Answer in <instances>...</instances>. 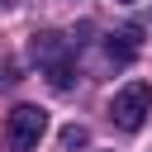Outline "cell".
<instances>
[{"label": "cell", "mask_w": 152, "mask_h": 152, "mask_svg": "<svg viewBox=\"0 0 152 152\" xmlns=\"http://www.w3.org/2000/svg\"><path fill=\"white\" fill-rule=\"evenodd\" d=\"M147 114H152V90H147L142 81L124 86V90L109 100V119H114L124 133H138V128L147 124Z\"/></svg>", "instance_id": "6da1fadb"}, {"label": "cell", "mask_w": 152, "mask_h": 152, "mask_svg": "<svg viewBox=\"0 0 152 152\" xmlns=\"http://www.w3.org/2000/svg\"><path fill=\"white\" fill-rule=\"evenodd\" d=\"M5 133H10V142H14L19 152H33V147L43 142V133H48V109H38V104H14Z\"/></svg>", "instance_id": "7a4b0ae2"}, {"label": "cell", "mask_w": 152, "mask_h": 152, "mask_svg": "<svg viewBox=\"0 0 152 152\" xmlns=\"http://www.w3.org/2000/svg\"><path fill=\"white\" fill-rule=\"evenodd\" d=\"M28 52H33V62H43V66H52V62L71 57V52H66V38H62V33H33Z\"/></svg>", "instance_id": "3957f363"}, {"label": "cell", "mask_w": 152, "mask_h": 152, "mask_svg": "<svg viewBox=\"0 0 152 152\" xmlns=\"http://www.w3.org/2000/svg\"><path fill=\"white\" fill-rule=\"evenodd\" d=\"M104 52H109V57H114L119 66H128V62H133V52H138V28H124V33H109Z\"/></svg>", "instance_id": "277c9868"}, {"label": "cell", "mask_w": 152, "mask_h": 152, "mask_svg": "<svg viewBox=\"0 0 152 152\" xmlns=\"http://www.w3.org/2000/svg\"><path fill=\"white\" fill-rule=\"evenodd\" d=\"M48 81H52L57 90H66V86H71V57H62V62H52V66H48Z\"/></svg>", "instance_id": "5b68a950"}, {"label": "cell", "mask_w": 152, "mask_h": 152, "mask_svg": "<svg viewBox=\"0 0 152 152\" xmlns=\"http://www.w3.org/2000/svg\"><path fill=\"white\" fill-rule=\"evenodd\" d=\"M86 142H90V138H86V128H76V124H71V128H62V147H71V152H76V147H86Z\"/></svg>", "instance_id": "8992f818"}, {"label": "cell", "mask_w": 152, "mask_h": 152, "mask_svg": "<svg viewBox=\"0 0 152 152\" xmlns=\"http://www.w3.org/2000/svg\"><path fill=\"white\" fill-rule=\"evenodd\" d=\"M119 5H128V0H119Z\"/></svg>", "instance_id": "52a82bcc"}]
</instances>
